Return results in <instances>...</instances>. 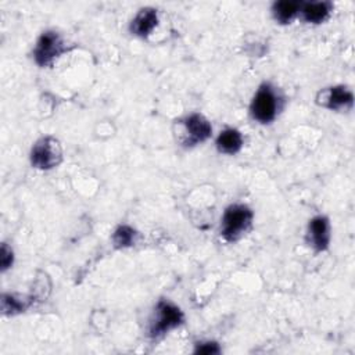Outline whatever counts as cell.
<instances>
[{
	"mask_svg": "<svg viewBox=\"0 0 355 355\" xmlns=\"http://www.w3.org/2000/svg\"><path fill=\"white\" fill-rule=\"evenodd\" d=\"M254 212L244 204L229 205L222 216L220 234L226 241H236L244 234L252 223Z\"/></svg>",
	"mask_w": 355,
	"mask_h": 355,
	"instance_id": "1",
	"label": "cell"
},
{
	"mask_svg": "<svg viewBox=\"0 0 355 355\" xmlns=\"http://www.w3.org/2000/svg\"><path fill=\"white\" fill-rule=\"evenodd\" d=\"M184 320V315L178 305L168 300H159L155 305L154 315L150 320L148 336L158 338L166 334L169 330L180 326Z\"/></svg>",
	"mask_w": 355,
	"mask_h": 355,
	"instance_id": "2",
	"label": "cell"
},
{
	"mask_svg": "<svg viewBox=\"0 0 355 355\" xmlns=\"http://www.w3.org/2000/svg\"><path fill=\"white\" fill-rule=\"evenodd\" d=\"M279 96L270 83H262L252 97L250 111L259 123H270L279 112Z\"/></svg>",
	"mask_w": 355,
	"mask_h": 355,
	"instance_id": "3",
	"label": "cell"
},
{
	"mask_svg": "<svg viewBox=\"0 0 355 355\" xmlns=\"http://www.w3.org/2000/svg\"><path fill=\"white\" fill-rule=\"evenodd\" d=\"M62 161V147L58 139L53 136L40 137L31 150V164L32 166L49 171L60 165Z\"/></svg>",
	"mask_w": 355,
	"mask_h": 355,
	"instance_id": "4",
	"label": "cell"
},
{
	"mask_svg": "<svg viewBox=\"0 0 355 355\" xmlns=\"http://www.w3.org/2000/svg\"><path fill=\"white\" fill-rule=\"evenodd\" d=\"M67 51V46L55 31H44L33 49V60L39 67H49Z\"/></svg>",
	"mask_w": 355,
	"mask_h": 355,
	"instance_id": "5",
	"label": "cell"
},
{
	"mask_svg": "<svg viewBox=\"0 0 355 355\" xmlns=\"http://www.w3.org/2000/svg\"><path fill=\"white\" fill-rule=\"evenodd\" d=\"M183 137L184 146H196L211 137L212 126L209 121L201 114H191L183 119Z\"/></svg>",
	"mask_w": 355,
	"mask_h": 355,
	"instance_id": "6",
	"label": "cell"
},
{
	"mask_svg": "<svg viewBox=\"0 0 355 355\" xmlns=\"http://www.w3.org/2000/svg\"><path fill=\"white\" fill-rule=\"evenodd\" d=\"M316 103L324 108L340 111L351 108L354 103L352 93L345 86H331L322 89L316 96Z\"/></svg>",
	"mask_w": 355,
	"mask_h": 355,
	"instance_id": "7",
	"label": "cell"
},
{
	"mask_svg": "<svg viewBox=\"0 0 355 355\" xmlns=\"http://www.w3.org/2000/svg\"><path fill=\"white\" fill-rule=\"evenodd\" d=\"M306 243L316 251L322 252L329 248L330 244V223L323 215L313 216L308 223Z\"/></svg>",
	"mask_w": 355,
	"mask_h": 355,
	"instance_id": "8",
	"label": "cell"
},
{
	"mask_svg": "<svg viewBox=\"0 0 355 355\" xmlns=\"http://www.w3.org/2000/svg\"><path fill=\"white\" fill-rule=\"evenodd\" d=\"M158 24L157 10L153 7H144L139 10L136 17L130 22V32L139 37H147Z\"/></svg>",
	"mask_w": 355,
	"mask_h": 355,
	"instance_id": "9",
	"label": "cell"
},
{
	"mask_svg": "<svg viewBox=\"0 0 355 355\" xmlns=\"http://www.w3.org/2000/svg\"><path fill=\"white\" fill-rule=\"evenodd\" d=\"M333 8V4L329 1H315V3H301L300 12L302 15V19L309 24H320L323 22L330 11Z\"/></svg>",
	"mask_w": 355,
	"mask_h": 355,
	"instance_id": "10",
	"label": "cell"
},
{
	"mask_svg": "<svg viewBox=\"0 0 355 355\" xmlns=\"http://www.w3.org/2000/svg\"><path fill=\"white\" fill-rule=\"evenodd\" d=\"M243 147V136L234 128H226L216 137V148L219 153L233 155Z\"/></svg>",
	"mask_w": 355,
	"mask_h": 355,
	"instance_id": "11",
	"label": "cell"
},
{
	"mask_svg": "<svg viewBox=\"0 0 355 355\" xmlns=\"http://www.w3.org/2000/svg\"><path fill=\"white\" fill-rule=\"evenodd\" d=\"M33 304V297L19 294H3L1 311L4 315H17L26 311Z\"/></svg>",
	"mask_w": 355,
	"mask_h": 355,
	"instance_id": "12",
	"label": "cell"
},
{
	"mask_svg": "<svg viewBox=\"0 0 355 355\" xmlns=\"http://www.w3.org/2000/svg\"><path fill=\"white\" fill-rule=\"evenodd\" d=\"M300 7H301V1H288V0L276 1L272 6V14L279 24L286 25L293 21V18L300 11Z\"/></svg>",
	"mask_w": 355,
	"mask_h": 355,
	"instance_id": "13",
	"label": "cell"
},
{
	"mask_svg": "<svg viewBox=\"0 0 355 355\" xmlns=\"http://www.w3.org/2000/svg\"><path fill=\"white\" fill-rule=\"evenodd\" d=\"M137 236L139 234L133 227L128 225H121L114 230L111 240L115 248H128L136 243Z\"/></svg>",
	"mask_w": 355,
	"mask_h": 355,
	"instance_id": "14",
	"label": "cell"
},
{
	"mask_svg": "<svg viewBox=\"0 0 355 355\" xmlns=\"http://www.w3.org/2000/svg\"><path fill=\"white\" fill-rule=\"evenodd\" d=\"M219 352H220V347L215 341H201V343H197L194 348V354L211 355V354H219Z\"/></svg>",
	"mask_w": 355,
	"mask_h": 355,
	"instance_id": "15",
	"label": "cell"
},
{
	"mask_svg": "<svg viewBox=\"0 0 355 355\" xmlns=\"http://www.w3.org/2000/svg\"><path fill=\"white\" fill-rule=\"evenodd\" d=\"M12 261H14V254H12V250L6 244L3 243L1 245V255H0V263H1V270H7L11 265H12Z\"/></svg>",
	"mask_w": 355,
	"mask_h": 355,
	"instance_id": "16",
	"label": "cell"
}]
</instances>
